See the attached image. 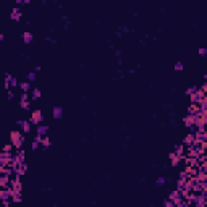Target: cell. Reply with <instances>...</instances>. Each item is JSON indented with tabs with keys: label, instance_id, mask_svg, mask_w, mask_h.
I'll return each mask as SVG.
<instances>
[{
	"label": "cell",
	"instance_id": "obj_1",
	"mask_svg": "<svg viewBox=\"0 0 207 207\" xmlns=\"http://www.w3.org/2000/svg\"><path fill=\"white\" fill-rule=\"evenodd\" d=\"M10 141H12V144L16 149H21V146H23V142H25V136H23V133H20V131H12L10 133Z\"/></svg>",
	"mask_w": 207,
	"mask_h": 207
},
{
	"label": "cell",
	"instance_id": "obj_2",
	"mask_svg": "<svg viewBox=\"0 0 207 207\" xmlns=\"http://www.w3.org/2000/svg\"><path fill=\"white\" fill-rule=\"evenodd\" d=\"M206 96H207V94L204 92L202 89H201V91L197 89L194 94H193V96H189V97H191V104H197V105H199V104H201V102L206 99Z\"/></svg>",
	"mask_w": 207,
	"mask_h": 207
},
{
	"label": "cell",
	"instance_id": "obj_3",
	"mask_svg": "<svg viewBox=\"0 0 207 207\" xmlns=\"http://www.w3.org/2000/svg\"><path fill=\"white\" fill-rule=\"evenodd\" d=\"M29 122L33 123V125H41L44 122V117H42V112L41 110H34L33 113H31V118H29Z\"/></svg>",
	"mask_w": 207,
	"mask_h": 207
},
{
	"label": "cell",
	"instance_id": "obj_4",
	"mask_svg": "<svg viewBox=\"0 0 207 207\" xmlns=\"http://www.w3.org/2000/svg\"><path fill=\"white\" fill-rule=\"evenodd\" d=\"M13 158V154H10V152H7V150H3L2 154H0V167H5L8 165L10 162H12Z\"/></svg>",
	"mask_w": 207,
	"mask_h": 207
},
{
	"label": "cell",
	"instance_id": "obj_5",
	"mask_svg": "<svg viewBox=\"0 0 207 207\" xmlns=\"http://www.w3.org/2000/svg\"><path fill=\"white\" fill-rule=\"evenodd\" d=\"M63 113H65V110H63V107H60V105H55L52 109V117L55 118V120L63 118Z\"/></svg>",
	"mask_w": 207,
	"mask_h": 207
},
{
	"label": "cell",
	"instance_id": "obj_6",
	"mask_svg": "<svg viewBox=\"0 0 207 207\" xmlns=\"http://www.w3.org/2000/svg\"><path fill=\"white\" fill-rule=\"evenodd\" d=\"M0 199L2 201H8L12 199V188H0Z\"/></svg>",
	"mask_w": 207,
	"mask_h": 207
},
{
	"label": "cell",
	"instance_id": "obj_7",
	"mask_svg": "<svg viewBox=\"0 0 207 207\" xmlns=\"http://www.w3.org/2000/svg\"><path fill=\"white\" fill-rule=\"evenodd\" d=\"M12 184V176L8 175H0V188H8Z\"/></svg>",
	"mask_w": 207,
	"mask_h": 207
},
{
	"label": "cell",
	"instance_id": "obj_8",
	"mask_svg": "<svg viewBox=\"0 0 207 207\" xmlns=\"http://www.w3.org/2000/svg\"><path fill=\"white\" fill-rule=\"evenodd\" d=\"M168 197H170L171 201H175V204H176L178 201H181V199H183V194H181V191H180V189H173L170 194H168Z\"/></svg>",
	"mask_w": 207,
	"mask_h": 207
},
{
	"label": "cell",
	"instance_id": "obj_9",
	"mask_svg": "<svg viewBox=\"0 0 207 207\" xmlns=\"http://www.w3.org/2000/svg\"><path fill=\"white\" fill-rule=\"evenodd\" d=\"M168 158H170L171 167H178L180 162H181V158H180V155L176 154V152H171V154H168Z\"/></svg>",
	"mask_w": 207,
	"mask_h": 207
},
{
	"label": "cell",
	"instance_id": "obj_10",
	"mask_svg": "<svg viewBox=\"0 0 207 207\" xmlns=\"http://www.w3.org/2000/svg\"><path fill=\"white\" fill-rule=\"evenodd\" d=\"M183 125L186 126V128H191V126H194V115H193V113H188L186 117L183 118Z\"/></svg>",
	"mask_w": 207,
	"mask_h": 207
},
{
	"label": "cell",
	"instance_id": "obj_11",
	"mask_svg": "<svg viewBox=\"0 0 207 207\" xmlns=\"http://www.w3.org/2000/svg\"><path fill=\"white\" fill-rule=\"evenodd\" d=\"M42 144V136H39V134H36V138L33 139V144H31V149L33 150H37L39 149V146Z\"/></svg>",
	"mask_w": 207,
	"mask_h": 207
},
{
	"label": "cell",
	"instance_id": "obj_12",
	"mask_svg": "<svg viewBox=\"0 0 207 207\" xmlns=\"http://www.w3.org/2000/svg\"><path fill=\"white\" fill-rule=\"evenodd\" d=\"M194 139H196L194 133H189V134H186V136H184V139H183V144H184V146H188V147H189L191 144L194 142Z\"/></svg>",
	"mask_w": 207,
	"mask_h": 207
},
{
	"label": "cell",
	"instance_id": "obj_13",
	"mask_svg": "<svg viewBox=\"0 0 207 207\" xmlns=\"http://www.w3.org/2000/svg\"><path fill=\"white\" fill-rule=\"evenodd\" d=\"M31 125H33V123L29 122V120H28V122H26V120H23V123H21L20 128H21V131H23V133L28 134V133H31Z\"/></svg>",
	"mask_w": 207,
	"mask_h": 207
},
{
	"label": "cell",
	"instance_id": "obj_14",
	"mask_svg": "<svg viewBox=\"0 0 207 207\" xmlns=\"http://www.w3.org/2000/svg\"><path fill=\"white\" fill-rule=\"evenodd\" d=\"M47 131H49V128H47V126L45 125H37V128H36V133L39 134V136H42V138H44L45 134H47Z\"/></svg>",
	"mask_w": 207,
	"mask_h": 207
},
{
	"label": "cell",
	"instance_id": "obj_15",
	"mask_svg": "<svg viewBox=\"0 0 207 207\" xmlns=\"http://www.w3.org/2000/svg\"><path fill=\"white\" fill-rule=\"evenodd\" d=\"M16 157V160H18V163H26V154H25V150H21V149H18V154L15 155Z\"/></svg>",
	"mask_w": 207,
	"mask_h": 207
},
{
	"label": "cell",
	"instance_id": "obj_16",
	"mask_svg": "<svg viewBox=\"0 0 207 207\" xmlns=\"http://www.w3.org/2000/svg\"><path fill=\"white\" fill-rule=\"evenodd\" d=\"M188 165L194 167V168H199V167H201V158H196V157H189V158H188Z\"/></svg>",
	"mask_w": 207,
	"mask_h": 207
},
{
	"label": "cell",
	"instance_id": "obj_17",
	"mask_svg": "<svg viewBox=\"0 0 207 207\" xmlns=\"http://www.w3.org/2000/svg\"><path fill=\"white\" fill-rule=\"evenodd\" d=\"M10 18H12L13 21H20V20H21V12H20V8H18V7H16V8H13Z\"/></svg>",
	"mask_w": 207,
	"mask_h": 207
},
{
	"label": "cell",
	"instance_id": "obj_18",
	"mask_svg": "<svg viewBox=\"0 0 207 207\" xmlns=\"http://www.w3.org/2000/svg\"><path fill=\"white\" fill-rule=\"evenodd\" d=\"M18 87H20V89L23 91V92H28V91H31V83H29L28 79H26V81H21Z\"/></svg>",
	"mask_w": 207,
	"mask_h": 207
},
{
	"label": "cell",
	"instance_id": "obj_19",
	"mask_svg": "<svg viewBox=\"0 0 207 207\" xmlns=\"http://www.w3.org/2000/svg\"><path fill=\"white\" fill-rule=\"evenodd\" d=\"M26 171H28V163H21L20 167H18V170L15 175H18V176H23V175H26Z\"/></svg>",
	"mask_w": 207,
	"mask_h": 207
},
{
	"label": "cell",
	"instance_id": "obj_20",
	"mask_svg": "<svg viewBox=\"0 0 207 207\" xmlns=\"http://www.w3.org/2000/svg\"><path fill=\"white\" fill-rule=\"evenodd\" d=\"M175 152L180 155V158H184V144H178V146H175Z\"/></svg>",
	"mask_w": 207,
	"mask_h": 207
},
{
	"label": "cell",
	"instance_id": "obj_21",
	"mask_svg": "<svg viewBox=\"0 0 207 207\" xmlns=\"http://www.w3.org/2000/svg\"><path fill=\"white\" fill-rule=\"evenodd\" d=\"M33 39H34V36L31 33H23V42H25V44H31Z\"/></svg>",
	"mask_w": 207,
	"mask_h": 207
},
{
	"label": "cell",
	"instance_id": "obj_22",
	"mask_svg": "<svg viewBox=\"0 0 207 207\" xmlns=\"http://www.w3.org/2000/svg\"><path fill=\"white\" fill-rule=\"evenodd\" d=\"M199 110H201V107H199L197 104H191V105L188 107V113H193V115H194V113H197Z\"/></svg>",
	"mask_w": 207,
	"mask_h": 207
},
{
	"label": "cell",
	"instance_id": "obj_23",
	"mask_svg": "<svg viewBox=\"0 0 207 207\" xmlns=\"http://www.w3.org/2000/svg\"><path fill=\"white\" fill-rule=\"evenodd\" d=\"M165 183H167V178H165V176H158V178L155 180V186H157V188H162V186H165Z\"/></svg>",
	"mask_w": 207,
	"mask_h": 207
},
{
	"label": "cell",
	"instance_id": "obj_24",
	"mask_svg": "<svg viewBox=\"0 0 207 207\" xmlns=\"http://www.w3.org/2000/svg\"><path fill=\"white\" fill-rule=\"evenodd\" d=\"M12 201L13 202H21V193H16V191L12 189Z\"/></svg>",
	"mask_w": 207,
	"mask_h": 207
},
{
	"label": "cell",
	"instance_id": "obj_25",
	"mask_svg": "<svg viewBox=\"0 0 207 207\" xmlns=\"http://www.w3.org/2000/svg\"><path fill=\"white\" fill-rule=\"evenodd\" d=\"M194 178L197 180L199 183H202V181H206V180H207V175H206V173H202V171H197V175H196Z\"/></svg>",
	"mask_w": 207,
	"mask_h": 207
},
{
	"label": "cell",
	"instance_id": "obj_26",
	"mask_svg": "<svg viewBox=\"0 0 207 207\" xmlns=\"http://www.w3.org/2000/svg\"><path fill=\"white\" fill-rule=\"evenodd\" d=\"M41 96H42V92L39 89H33V92H31V99H33V100H37Z\"/></svg>",
	"mask_w": 207,
	"mask_h": 207
},
{
	"label": "cell",
	"instance_id": "obj_27",
	"mask_svg": "<svg viewBox=\"0 0 207 207\" xmlns=\"http://www.w3.org/2000/svg\"><path fill=\"white\" fill-rule=\"evenodd\" d=\"M163 207H176V204H175V201H171L168 197V199H163Z\"/></svg>",
	"mask_w": 207,
	"mask_h": 207
},
{
	"label": "cell",
	"instance_id": "obj_28",
	"mask_svg": "<svg viewBox=\"0 0 207 207\" xmlns=\"http://www.w3.org/2000/svg\"><path fill=\"white\" fill-rule=\"evenodd\" d=\"M26 79H28L29 83L36 81V79H37V76H36V71H31V73H28V74H26Z\"/></svg>",
	"mask_w": 207,
	"mask_h": 207
},
{
	"label": "cell",
	"instance_id": "obj_29",
	"mask_svg": "<svg viewBox=\"0 0 207 207\" xmlns=\"http://www.w3.org/2000/svg\"><path fill=\"white\" fill-rule=\"evenodd\" d=\"M50 144H52V142H50V139L44 136V138H42V147H44V149H49Z\"/></svg>",
	"mask_w": 207,
	"mask_h": 207
},
{
	"label": "cell",
	"instance_id": "obj_30",
	"mask_svg": "<svg viewBox=\"0 0 207 207\" xmlns=\"http://www.w3.org/2000/svg\"><path fill=\"white\" fill-rule=\"evenodd\" d=\"M20 107H21L23 110H29V107H31V105H29L28 100H20Z\"/></svg>",
	"mask_w": 207,
	"mask_h": 207
},
{
	"label": "cell",
	"instance_id": "obj_31",
	"mask_svg": "<svg viewBox=\"0 0 207 207\" xmlns=\"http://www.w3.org/2000/svg\"><path fill=\"white\" fill-rule=\"evenodd\" d=\"M180 178H181V180H188V178H189V173H188V170H186V168L180 171Z\"/></svg>",
	"mask_w": 207,
	"mask_h": 207
},
{
	"label": "cell",
	"instance_id": "obj_32",
	"mask_svg": "<svg viewBox=\"0 0 207 207\" xmlns=\"http://www.w3.org/2000/svg\"><path fill=\"white\" fill-rule=\"evenodd\" d=\"M10 78H12V74H10V73L5 74V87H7V89H10V87H12V86H10Z\"/></svg>",
	"mask_w": 207,
	"mask_h": 207
},
{
	"label": "cell",
	"instance_id": "obj_33",
	"mask_svg": "<svg viewBox=\"0 0 207 207\" xmlns=\"http://www.w3.org/2000/svg\"><path fill=\"white\" fill-rule=\"evenodd\" d=\"M10 86H12V87H16V86H20V83H18V79L16 78H10Z\"/></svg>",
	"mask_w": 207,
	"mask_h": 207
},
{
	"label": "cell",
	"instance_id": "obj_34",
	"mask_svg": "<svg viewBox=\"0 0 207 207\" xmlns=\"http://www.w3.org/2000/svg\"><path fill=\"white\" fill-rule=\"evenodd\" d=\"M196 91H197V87H196V86H191V87H188V89H186V94H188V96H193Z\"/></svg>",
	"mask_w": 207,
	"mask_h": 207
},
{
	"label": "cell",
	"instance_id": "obj_35",
	"mask_svg": "<svg viewBox=\"0 0 207 207\" xmlns=\"http://www.w3.org/2000/svg\"><path fill=\"white\" fill-rule=\"evenodd\" d=\"M183 68H184V66H183L181 61H176V63H175V71H183Z\"/></svg>",
	"mask_w": 207,
	"mask_h": 207
},
{
	"label": "cell",
	"instance_id": "obj_36",
	"mask_svg": "<svg viewBox=\"0 0 207 207\" xmlns=\"http://www.w3.org/2000/svg\"><path fill=\"white\" fill-rule=\"evenodd\" d=\"M197 52H199V55H201V57H207V49H206V47H201Z\"/></svg>",
	"mask_w": 207,
	"mask_h": 207
},
{
	"label": "cell",
	"instance_id": "obj_37",
	"mask_svg": "<svg viewBox=\"0 0 207 207\" xmlns=\"http://www.w3.org/2000/svg\"><path fill=\"white\" fill-rule=\"evenodd\" d=\"M13 147H15V146H13L12 142H10V144H7V146L3 147V150H7V152H12V149H13Z\"/></svg>",
	"mask_w": 207,
	"mask_h": 207
},
{
	"label": "cell",
	"instance_id": "obj_38",
	"mask_svg": "<svg viewBox=\"0 0 207 207\" xmlns=\"http://www.w3.org/2000/svg\"><path fill=\"white\" fill-rule=\"evenodd\" d=\"M20 100H28V92H23V94H21Z\"/></svg>",
	"mask_w": 207,
	"mask_h": 207
},
{
	"label": "cell",
	"instance_id": "obj_39",
	"mask_svg": "<svg viewBox=\"0 0 207 207\" xmlns=\"http://www.w3.org/2000/svg\"><path fill=\"white\" fill-rule=\"evenodd\" d=\"M45 41H47V42H52V44H57V41H55V39H52V37H45Z\"/></svg>",
	"mask_w": 207,
	"mask_h": 207
},
{
	"label": "cell",
	"instance_id": "obj_40",
	"mask_svg": "<svg viewBox=\"0 0 207 207\" xmlns=\"http://www.w3.org/2000/svg\"><path fill=\"white\" fill-rule=\"evenodd\" d=\"M201 147H202V149H204V152L207 154V142H202V144H201Z\"/></svg>",
	"mask_w": 207,
	"mask_h": 207
},
{
	"label": "cell",
	"instance_id": "obj_41",
	"mask_svg": "<svg viewBox=\"0 0 207 207\" xmlns=\"http://www.w3.org/2000/svg\"><path fill=\"white\" fill-rule=\"evenodd\" d=\"M201 89H202V91H204V92H206V94H207V81H206V83H204V84H202V87H201Z\"/></svg>",
	"mask_w": 207,
	"mask_h": 207
},
{
	"label": "cell",
	"instance_id": "obj_42",
	"mask_svg": "<svg viewBox=\"0 0 207 207\" xmlns=\"http://www.w3.org/2000/svg\"><path fill=\"white\" fill-rule=\"evenodd\" d=\"M120 55H122V50H115V57L120 58Z\"/></svg>",
	"mask_w": 207,
	"mask_h": 207
},
{
	"label": "cell",
	"instance_id": "obj_43",
	"mask_svg": "<svg viewBox=\"0 0 207 207\" xmlns=\"http://www.w3.org/2000/svg\"><path fill=\"white\" fill-rule=\"evenodd\" d=\"M201 184H202V189H207V180H206V181H202Z\"/></svg>",
	"mask_w": 207,
	"mask_h": 207
},
{
	"label": "cell",
	"instance_id": "obj_44",
	"mask_svg": "<svg viewBox=\"0 0 207 207\" xmlns=\"http://www.w3.org/2000/svg\"><path fill=\"white\" fill-rule=\"evenodd\" d=\"M41 70H42V68H41V65H36V68H34V71H36V73H37V71H41Z\"/></svg>",
	"mask_w": 207,
	"mask_h": 207
},
{
	"label": "cell",
	"instance_id": "obj_45",
	"mask_svg": "<svg viewBox=\"0 0 207 207\" xmlns=\"http://www.w3.org/2000/svg\"><path fill=\"white\" fill-rule=\"evenodd\" d=\"M12 99H13V92L12 91H8V100H12Z\"/></svg>",
	"mask_w": 207,
	"mask_h": 207
},
{
	"label": "cell",
	"instance_id": "obj_46",
	"mask_svg": "<svg viewBox=\"0 0 207 207\" xmlns=\"http://www.w3.org/2000/svg\"><path fill=\"white\" fill-rule=\"evenodd\" d=\"M15 2H16L18 5H21V3H25V0H15Z\"/></svg>",
	"mask_w": 207,
	"mask_h": 207
},
{
	"label": "cell",
	"instance_id": "obj_47",
	"mask_svg": "<svg viewBox=\"0 0 207 207\" xmlns=\"http://www.w3.org/2000/svg\"><path fill=\"white\" fill-rule=\"evenodd\" d=\"M25 3H31V0H25Z\"/></svg>",
	"mask_w": 207,
	"mask_h": 207
},
{
	"label": "cell",
	"instance_id": "obj_48",
	"mask_svg": "<svg viewBox=\"0 0 207 207\" xmlns=\"http://www.w3.org/2000/svg\"><path fill=\"white\" fill-rule=\"evenodd\" d=\"M45 3H47V0H42V5H45Z\"/></svg>",
	"mask_w": 207,
	"mask_h": 207
}]
</instances>
